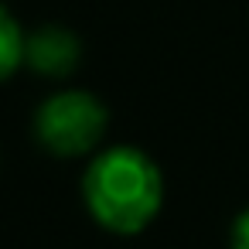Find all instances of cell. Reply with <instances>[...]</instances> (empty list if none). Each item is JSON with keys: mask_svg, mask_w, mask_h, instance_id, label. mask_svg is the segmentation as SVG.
Here are the masks:
<instances>
[{"mask_svg": "<svg viewBox=\"0 0 249 249\" xmlns=\"http://www.w3.org/2000/svg\"><path fill=\"white\" fill-rule=\"evenodd\" d=\"M86 205L99 225L130 235L154 222L164 201V178L157 164L133 147H113L99 154L82 181Z\"/></svg>", "mask_w": 249, "mask_h": 249, "instance_id": "1", "label": "cell"}, {"mask_svg": "<svg viewBox=\"0 0 249 249\" xmlns=\"http://www.w3.org/2000/svg\"><path fill=\"white\" fill-rule=\"evenodd\" d=\"M106 123H109L106 106L96 96L65 89L41 103V109L35 116V133L45 150H52L58 157H75V154L92 150L103 140Z\"/></svg>", "mask_w": 249, "mask_h": 249, "instance_id": "2", "label": "cell"}, {"mask_svg": "<svg viewBox=\"0 0 249 249\" xmlns=\"http://www.w3.org/2000/svg\"><path fill=\"white\" fill-rule=\"evenodd\" d=\"M79 55H82V45L79 38L62 28V24H45L38 28L35 35H28V45H24V62L41 72V75H52V79H62L69 75L75 65H79Z\"/></svg>", "mask_w": 249, "mask_h": 249, "instance_id": "3", "label": "cell"}, {"mask_svg": "<svg viewBox=\"0 0 249 249\" xmlns=\"http://www.w3.org/2000/svg\"><path fill=\"white\" fill-rule=\"evenodd\" d=\"M24 45H28L24 31L18 28L7 7H0V82L11 79L24 65Z\"/></svg>", "mask_w": 249, "mask_h": 249, "instance_id": "4", "label": "cell"}, {"mask_svg": "<svg viewBox=\"0 0 249 249\" xmlns=\"http://www.w3.org/2000/svg\"><path fill=\"white\" fill-rule=\"evenodd\" d=\"M232 249H249V212H242L235 218V229H232Z\"/></svg>", "mask_w": 249, "mask_h": 249, "instance_id": "5", "label": "cell"}]
</instances>
